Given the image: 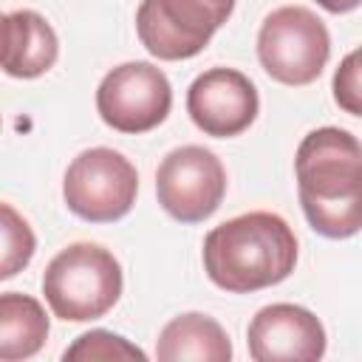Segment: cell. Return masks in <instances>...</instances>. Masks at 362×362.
<instances>
[{
	"mask_svg": "<svg viewBox=\"0 0 362 362\" xmlns=\"http://www.w3.org/2000/svg\"><path fill=\"white\" fill-rule=\"evenodd\" d=\"M300 206L311 229L331 240L362 229V147L342 127L311 130L294 156Z\"/></svg>",
	"mask_w": 362,
	"mask_h": 362,
	"instance_id": "1",
	"label": "cell"
},
{
	"mask_svg": "<svg viewBox=\"0 0 362 362\" xmlns=\"http://www.w3.org/2000/svg\"><path fill=\"white\" fill-rule=\"evenodd\" d=\"M297 263V238L274 212L238 215L204 238L206 277L232 294H249L283 283Z\"/></svg>",
	"mask_w": 362,
	"mask_h": 362,
	"instance_id": "2",
	"label": "cell"
},
{
	"mask_svg": "<svg viewBox=\"0 0 362 362\" xmlns=\"http://www.w3.org/2000/svg\"><path fill=\"white\" fill-rule=\"evenodd\" d=\"M42 294L65 322L99 320L122 297V266L99 243H71L45 266Z\"/></svg>",
	"mask_w": 362,
	"mask_h": 362,
	"instance_id": "3",
	"label": "cell"
},
{
	"mask_svg": "<svg viewBox=\"0 0 362 362\" xmlns=\"http://www.w3.org/2000/svg\"><path fill=\"white\" fill-rule=\"evenodd\" d=\"M328 54V28L305 6L274 8L257 31L260 65L280 85H311L322 74Z\"/></svg>",
	"mask_w": 362,
	"mask_h": 362,
	"instance_id": "4",
	"label": "cell"
},
{
	"mask_svg": "<svg viewBox=\"0 0 362 362\" xmlns=\"http://www.w3.org/2000/svg\"><path fill=\"white\" fill-rule=\"evenodd\" d=\"M139 192L136 167L110 147L82 150L65 170L62 198L68 209L90 223H110L124 218Z\"/></svg>",
	"mask_w": 362,
	"mask_h": 362,
	"instance_id": "5",
	"label": "cell"
},
{
	"mask_svg": "<svg viewBox=\"0 0 362 362\" xmlns=\"http://www.w3.org/2000/svg\"><path fill=\"white\" fill-rule=\"evenodd\" d=\"M156 195L170 218L201 223L218 212L226 195V170L221 158L201 144L175 147L156 170Z\"/></svg>",
	"mask_w": 362,
	"mask_h": 362,
	"instance_id": "6",
	"label": "cell"
},
{
	"mask_svg": "<svg viewBox=\"0 0 362 362\" xmlns=\"http://www.w3.org/2000/svg\"><path fill=\"white\" fill-rule=\"evenodd\" d=\"M173 107V88L153 62H124L105 74L96 88L99 119L119 133H147L158 127Z\"/></svg>",
	"mask_w": 362,
	"mask_h": 362,
	"instance_id": "7",
	"label": "cell"
},
{
	"mask_svg": "<svg viewBox=\"0 0 362 362\" xmlns=\"http://www.w3.org/2000/svg\"><path fill=\"white\" fill-rule=\"evenodd\" d=\"M226 17L206 0H141L136 31L153 57L175 62L201 54Z\"/></svg>",
	"mask_w": 362,
	"mask_h": 362,
	"instance_id": "8",
	"label": "cell"
},
{
	"mask_svg": "<svg viewBox=\"0 0 362 362\" xmlns=\"http://www.w3.org/2000/svg\"><path fill=\"white\" fill-rule=\"evenodd\" d=\"M260 99L255 82L235 68H209L187 90V113L198 130L215 139H232L257 119Z\"/></svg>",
	"mask_w": 362,
	"mask_h": 362,
	"instance_id": "9",
	"label": "cell"
},
{
	"mask_svg": "<svg viewBox=\"0 0 362 362\" xmlns=\"http://www.w3.org/2000/svg\"><path fill=\"white\" fill-rule=\"evenodd\" d=\"M246 345L255 362H314L325 354V328L303 305L272 303L252 317Z\"/></svg>",
	"mask_w": 362,
	"mask_h": 362,
	"instance_id": "10",
	"label": "cell"
},
{
	"mask_svg": "<svg viewBox=\"0 0 362 362\" xmlns=\"http://www.w3.org/2000/svg\"><path fill=\"white\" fill-rule=\"evenodd\" d=\"M59 40L51 23L31 8L0 17V71L14 79H37L54 68Z\"/></svg>",
	"mask_w": 362,
	"mask_h": 362,
	"instance_id": "11",
	"label": "cell"
},
{
	"mask_svg": "<svg viewBox=\"0 0 362 362\" xmlns=\"http://www.w3.org/2000/svg\"><path fill=\"white\" fill-rule=\"evenodd\" d=\"M158 362H229L232 342L218 320L189 311L173 317L156 342Z\"/></svg>",
	"mask_w": 362,
	"mask_h": 362,
	"instance_id": "12",
	"label": "cell"
},
{
	"mask_svg": "<svg viewBox=\"0 0 362 362\" xmlns=\"http://www.w3.org/2000/svg\"><path fill=\"white\" fill-rule=\"evenodd\" d=\"M48 317L40 300L20 291L0 294V362L28 359L48 339Z\"/></svg>",
	"mask_w": 362,
	"mask_h": 362,
	"instance_id": "13",
	"label": "cell"
},
{
	"mask_svg": "<svg viewBox=\"0 0 362 362\" xmlns=\"http://www.w3.org/2000/svg\"><path fill=\"white\" fill-rule=\"evenodd\" d=\"M37 252V238L28 221L11 206L0 201V280L20 274Z\"/></svg>",
	"mask_w": 362,
	"mask_h": 362,
	"instance_id": "14",
	"label": "cell"
},
{
	"mask_svg": "<svg viewBox=\"0 0 362 362\" xmlns=\"http://www.w3.org/2000/svg\"><path fill=\"white\" fill-rule=\"evenodd\" d=\"M62 359H85V362H113V359H147L141 348H136L133 342H127L124 337L113 334V331H88L82 337H76V342L71 348H65Z\"/></svg>",
	"mask_w": 362,
	"mask_h": 362,
	"instance_id": "15",
	"label": "cell"
},
{
	"mask_svg": "<svg viewBox=\"0 0 362 362\" xmlns=\"http://www.w3.org/2000/svg\"><path fill=\"white\" fill-rule=\"evenodd\" d=\"M334 102L351 113V116H359L362 113V85H359V51H351L337 74H334Z\"/></svg>",
	"mask_w": 362,
	"mask_h": 362,
	"instance_id": "16",
	"label": "cell"
},
{
	"mask_svg": "<svg viewBox=\"0 0 362 362\" xmlns=\"http://www.w3.org/2000/svg\"><path fill=\"white\" fill-rule=\"evenodd\" d=\"M325 11H331V14H345V11H354V8H359V3L362 0H317Z\"/></svg>",
	"mask_w": 362,
	"mask_h": 362,
	"instance_id": "17",
	"label": "cell"
},
{
	"mask_svg": "<svg viewBox=\"0 0 362 362\" xmlns=\"http://www.w3.org/2000/svg\"><path fill=\"white\" fill-rule=\"evenodd\" d=\"M0 17H3V14H0Z\"/></svg>",
	"mask_w": 362,
	"mask_h": 362,
	"instance_id": "18",
	"label": "cell"
}]
</instances>
